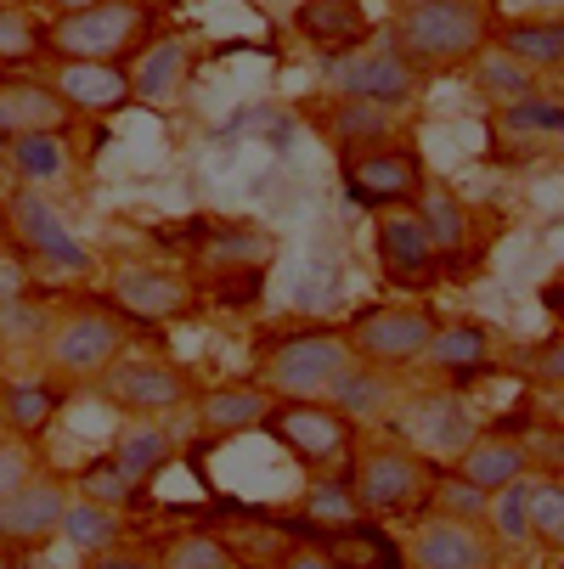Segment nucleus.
Here are the masks:
<instances>
[{
  "label": "nucleus",
  "mask_w": 564,
  "mask_h": 569,
  "mask_svg": "<svg viewBox=\"0 0 564 569\" xmlns=\"http://www.w3.org/2000/svg\"><path fill=\"white\" fill-rule=\"evenodd\" d=\"M328 541H334V563L339 569H407V552H400L389 541V530L373 525V519H356V525L334 530Z\"/></svg>",
  "instance_id": "31"
},
{
  "label": "nucleus",
  "mask_w": 564,
  "mask_h": 569,
  "mask_svg": "<svg viewBox=\"0 0 564 569\" xmlns=\"http://www.w3.org/2000/svg\"><path fill=\"white\" fill-rule=\"evenodd\" d=\"M339 181L350 192L356 209H407L424 187V164L413 158L407 141H373V147H350L339 152Z\"/></svg>",
  "instance_id": "4"
},
{
  "label": "nucleus",
  "mask_w": 564,
  "mask_h": 569,
  "mask_svg": "<svg viewBox=\"0 0 564 569\" xmlns=\"http://www.w3.org/2000/svg\"><path fill=\"white\" fill-rule=\"evenodd\" d=\"M57 536H68V547H79V552H108V547L125 536V513L79 497V502H68V513H62Z\"/></svg>",
  "instance_id": "33"
},
{
  "label": "nucleus",
  "mask_w": 564,
  "mask_h": 569,
  "mask_svg": "<svg viewBox=\"0 0 564 569\" xmlns=\"http://www.w3.org/2000/svg\"><path fill=\"white\" fill-rule=\"evenodd\" d=\"M7 226H12V237L23 242V254H34V260H46V266H57V271H73V277L91 271L86 242L68 231V220H62L40 192L18 187V192L7 198Z\"/></svg>",
  "instance_id": "11"
},
{
  "label": "nucleus",
  "mask_w": 564,
  "mask_h": 569,
  "mask_svg": "<svg viewBox=\"0 0 564 569\" xmlns=\"http://www.w3.org/2000/svg\"><path fill=\"white\" fill-rule=\"evenodd\" d=\"M51 91L62 97V108L73 113H125L136 102L130 91V68L125 62H57V79H51Z\"/></svg>",
  "instance_id": "15"
},
{
  "label": "nucleus",
  "mask_w": 564,
  "mask_h": 569,
  "mask_svg": "<svg viewBox=\"0 0 564 569\" xmlns=\"http://www.w3.org/2000/svg\"><path fill=\"white\" fill-rule=\"evenodd\" d=\"M192 57V46L181 40V34H165V40H152L147 46V57H141V68L130 73V91H136V102H170L176 91H181V79H187V62Z\"/></svg>",
  "instance_id": "25"
},
{
  "label": "nucleus",
  "mask_w": 564,
  "mask_h": 569,
  "mask_svg": "<svg viewBox=\"0 0 564 569\" xmlns=\"http://www.w3.org/2000/svg\"><path fill=\"white\" fill-rule=\"evenodd\" d=\"M97 395L125 406L136 418H158V412H176V406L192 400V383L181 367L170 361H152V356H119L97 372Z\"/></svg>",
  "instance_id": "8"
},
{
  "label": "nucleus",
  "mask_w": 564,
  "mask_h": 569,
  "mask_svg": "<svg viewBox=\"0 0 564 569\" xmlns=\"http://www.w3.org/2000/svg\"><path fill=\"white\" fill-rule=\"evenodd\" d=\"M0 412H7L12 435H46V423L57 418V389H46L34 378H18V383L0 389Z\"/></svg>",
  "instance_id": "35"
},
{
  "label": "nucleus",
  "mask_w": 564,
  "mask_h": 569,
  "mask_svg": "<svg viewBox=\"0 0 564 569\" xmlns=\"http://www.w3.org/2000/svg\"><path fill=\"white\" fill-rule=\"evenodd\" d=\"M294 462H305V468H334L345 451H350V440H356V423L345 418V412H334L328 400H277L271 412H266V423H260Z\"/></svg>",
  "instance_id": "5"
},
{
  "label": "nucleus",
  "mask_w": 564,
  "mask_h": 569,
  "mask_svg": "<svg viewBox=\"0 0 564 569\" xmlns=\"http://www.w3.org/2000/svg\"><path fill=\"white\" fill-rule=\"evenodd\" d=\"M277 406V395L266 383H220L198 395V429L204 435H249L266 423V412Z\"/></svg>",
  "instance_id": "22"
},
{
  "label": "nucleus",
  "mask_w": 564,
  "mask_h": 569,
  "mask_svg": "<svg viewBox=\"0 0 564 569\" xmlns=\"http://www.w3.org/2000/svg\"><path fill=\"white\" fill-rule=\"evenodd\" d=\"M429 333H435V316H429L424 305H378V310H367V316L350 321V333H345V339H350L356 361H373V367H407V361L424 356Z\"/></svg>",
  "instance_id": "9"
},
{
  "label": "nucleus",
  "mask_w": 564,
  "mask_h": 569,
  "mask_svg": "<svg viewBox=\"0 0 564 569\" xmlns=\"http://www.w3.org/2000/svg\"><path fill=\"white\" fill-rule=\"evenodd\" d=\"M255 7H260V0H255Z\"/></svg>",
  "instance_id": "52"
},
{
  "label": "nucleus",
  "mask_w": 564,
  "mask_h": 569,
  "mask_svg": "<svg viewBox=\"0 0 564 569\" xmlns=\"http://www.w3.org/2000/svg\"><path fill=\"white\" fill-rule=\"evenodd\" d=\"M108 457H113L136 485H152L158 473L176 462V435H170V423H130V429H119V440H113Z\"/></svg>",
  "instance_id": "27"
},
{
  "label": "nucleus",
  "mask_w": 564,
  "mask_h": 569,
  "mask_svg": "<svg viewBox=\"0 0 564 569\" xmlns=\"http://www.w3.org/2000/svg\"><path fill=\"white\" fill-rule=\"evenodd\" d=\"M7 563H12V558H7V541H0V569H7Z\"/></svg>",
  "instance_id": "50"
},
{
  "label": "nucleus",
  "mask_w": 564,
  "mask_h": 569,
  "mask_svg": "<svg viewBox=\"0 0 564 569\" xmlns=\"http://www.w3.org/2000/svg\"><path fill=\"white\" fill-rule=\"evenodd\" d=\"M204 260L220 271V277H244V271H271L277 260V242L266 226H249V220H226V226H209V242H204Z\"/></svg>",
  "instance_id": "23"
},
{
  "label": "nucleus",
  "mask_w": 564,
  "mask_h": 569,
  "mask_svg": "<svg viewBox=\"0 0 564 569\" xmlns=\"http://www.w3.org/2000/svg\"><path fill=\"white\" fill-rule=\"evenodd\" d=\"M531 541L564 547V485L558 479H536L531 485Z\"/></svg>",
  "instance_id": "41"
},
{
  "label": "nucleus",
  "mask_w": 564,
  "mask_h": 569,
  "mask_svg": "<svg viewBox=\"0 0 564 569\" xmlns=\"http://www.w3.org/2000/svg\"><path fill=\"white\" fill-rule=\"evenodd\" d=\"M125 321L113 310H73L46 333V356L68 378H97L108 361L125 356Z\"/></svg>",
  "instance_id": "10"
},
{
  "label": "nucleus",
  "mask_w": 564,
  "mask_h": 569,
  "mask_svg": "<svg viewBox=\"0 0 564 569\" xmlns=\"http://www.w3.org/2000/svg\"><path fill=\"white\" fill-rule=\"evenodd\" d=\"M108 299L136 321H181L192 310L187 277H176L165 266H119L108 282Z\"/></svg>",
  "instance_id": "13"
},
{
  "label": "nucleus",
  "mask_w": 564,
  "mask_h": 569,
  "mask_svg": "<svg viewBox=\"0 0 564 569\" xmlns=\"http://www.w3.org/2000/svg\"><path fill=\"white\" fill-rule=\"evenodd\" d=\"M400 429H407V440H413V451H418V457H446V462H452L474 435H479L474 406H468L457 389L418 395V400L407 406V418H400Z\"/></svg>",
  "instance_id": "12"
},
{
  "label": "nucleus",
  "mask_w": 564,
  "mask_h": 569,
  "mask_svg": "<svg viewBox=\"0 0 564 569\" xmlns=\"http://www.w3.org/2000/svg\"><path fill=\"white\" fill-rule=\"evenodd\" d=\"M486 519H492V530L508 547L531 541V479H514V485H503V491H492L486 497Z\"/></svg>",
  "instance_id": "38"
},
{
  "label": "nucleus",
  "mask_w": 564,
  "mask_h": 569,
  "mask_svg": "<svg viewBox=\"0 0 564 569\" xmlns=\"http://www.w3.org/2000/svg\"><path fill=\"white\" fill-rule=\"evenodd\" d=\"M299 513H305V525H310V530H321V536H334V530H345V525L367 519V513L356 508L350 473H316V479L305 485V502H299Z\"/></svg>",
  "instance_id": "32"
},
{
  "label": "nucleus",
  "mask_w": 564,
  "mask_h": 569,
  "mask_svg": "<svg viewBox=\"0 0 564 569\" xmlns=\"http://www.w3.org/2000/svg\"><path fill=\"white\" fill-rule=\"evenodd\" d=\"M497 147L508 158H531V147H553L564 136V102L547 97V91H531V97H514V102H497Z\"/></svg>",
  "instance_id": "17"
},
{
  "label": "nucleus",
  "mask_w": 564,
  "mask_h": 569,
  "mask_svg": "<svg viewBox=\"0 0 564 569\" xmlns=\"http://www.w3.org/2000/svg\"><path fill=\"white\" fill-rule=\"evenodd\" d=\"M525 367H531L536 383H558V378H564V345H558V333H553L536 356H525Z\"/></svg>",
  "instance_id": "45"
},
{
  "label": "nucleus",
  "mask_w": 564,
  "mask_h": 569,
  "mask_svg": "<svg viewBox=\"0 0 564 569\" xmlns=\"http://www.w3.org/2000/svg\"><path fill=\"white\" fill-rule=\"evenodd\" d=\"M147 29V0H86L73 12H57L51 46L62 62H113Z\"/></svg>",
  "instance_id": "2"
},
{
  "label": "nucleus",
  "mask_w": 564,
  "mask_h": 569,
  "mask_svg": "<svg viewBox=\"0 0 564 569\" xmlns=\"http://www.w3.org/2000/svg\"><path fill=\"white\" fill-rule=\"evenodd\" d=\"M424 502H435V519H457V525H479V519H486V491H474V485L457 479V473H441L424 491Z\"/></svg>",
  "instance_id": "40"
},
{
  "label": "nucleus",
  "mask_w": 564,
  "mask_h": 569,
  "mask_svg": "<svg viewBox=\"0 0 564 569\" xmlns=\"http://www.w3.org/2000/svg\"><path fill=\"white\" fill-rule=\"evenodd\" d=\"M86 569H165L152 552H119V547H108V552H97Z\"/></svg>",
  "instance_id": "46"
},
{
  "label": "nucleus",
  "mask_w": 564,
  "mask_h": 569,
  "mask_svg": "<svg viewBox=\"0 0 564 569\" xmlns=\"http://www.w3.org/2000/svg\"><path fill=\"white\" fill-rule=\"evenodd\" d=\"M0 435H7V412H0Z\"/></svg>",
  "instance_id": "51"
},
{
  "label": "nucleus",
  "mask_w": 564,
  "mask_h": 569,
  "mask_svg": "<svg viewBox=\"0 0 564 569\" xmlns=\"http://www.w3.org/2000/svg\"><path fill=\"white\" fill-rule=\"evenodd\" d=\"M165 569H231V547L220 536H204V530H187V536H170L165 552H158Z\"/></svg>",
  "instance_id": "39"
},
{
  "label": "nucleus",
  "mask_w": 564,
  "mask_h": 569,
  "mask_svg": "<svg viewBox=\"0 0 564 569\" xmlns=\"http://www.w3.org/2000/svg\"><path fill=\"white\" fill-rule=\"evenodd\" d=\"M413 214L424 220L435 254H457L463 242H468V209H463V198L446 181H424L418 198H413Z\"/></svg>",
  "instance_id": "30"
},
{
  "label": "nucleus",
  "mask_w": 564,
  "mask_h": 569,
  "mask_svg": "<svg viewBox=\"0 0 564 569\" xmlns=\"http://www.w3.org/2000/svg\"><path fill=\"white\" fill-rule=\"evenodd\" d=\"M468 68H474V86L486 91L492 102H514V97H531L536 91V73L531 68H520L508 51H497V46H486V51H474L468 57Z\"/></svg>",
  "instance_id": "36"
},
{
  "label": "nucleus",
  "mask_w": 564,
  "mask_h": 569,
  "mask_svg": "<svg viewBox=\"0 0 564 569\" xmlns=\"http://www.w3.org/2000/svg\"><path fill=\"white\" fill-rule=\"evenodd\" d=\"M424 356L457 383V389H468L474 378H486L497 361H492V328L486 321H435V333H429V345H424Z\"/></svg>",
  "instance_id": "21"
},
{
  "label": "nucleus",
  "mask_w": 564,
  "mask_h": 569,
  "mask_svg": "<svg viewBox=\"0 0 564 569\" xmlns=\"http://www.w3.org/2000/svg\"><path fill=\"white\" fill-rule=\"evenodd\" d=\"M68 108L51 86H34V79H7L0 86V141L29 136V130H62Z\"/></svg>",
  "instance_id": "24"
},
{
  "label": "nucleus",
  "mask_w": 564,
  "mask_h": 569,
  "mask_svg": "<svg viewBox=\"0 0 564 569\" xmlns=\"http://www.w3.org/2000/svg\"><path fill=\"white\" fill-rule=\"evenodd\" d=\"M389 130H395V113H389V108L350 102V97H339V113L328 119V136L339 141V152H350V147H373V141H389Z\"/></svg>",
  "instance_id": "37"
},
{
  "label": "nucleus",
  "mask_w": 564,
  "mask_h": 569,
  "mask_svg": "<svg viewBox=\"0 0 564 569\" xmlns=\"http://www.w3.org/2000/svg\"><path fill=\"white\" fill-rule=\"evenodd\" d=\"M389 378H384V367H373V361H350L334 383H328V406L334 412H345L350 423H367V418H384L389 412Z\"/></svg>",
  "instance_id": "28"
},
{
  "label": "nucleus",
  "mask_w": 564,
  "mask_h": 569,
  "mask_svg": "<svg viewBox=\"0 0 564 569\" xmlns=\"http://www.w3.org/2000/svg\"><path fill=\"white\" fill-rule=\"evenodd\" d=\"M525 468H531V446L525 440H514V435H474L457 457H452V473L457 479H468L474 491H503V485H514V479H525Z\"/></svg>",
  "instance_id": "19"
},
{
  "label": "nucleus",
  "mask_w": 564,
  "mask_h": 569,
  "mask_svg": "<svg viewBox=\"0 0 564 569\" xmlns=\"http://www.w3.org/2000/svg\"><path fill=\"white\" fill-rule=\"evenodd\" d=\"M356 361L350 339L334 333V328H310V333H294L283 339L271 356H266V389L277 400H321L328 383Z\"/></svg>",
  "instance_id": "3"
},
{
  "label": "nucleus",
  "mask_w": 564,
  "mask_h": 569,
  "mask_svg": "<svg viewBox=\"0 0 564 569\" xmlns=\"http://www.w3.org/2000/svg\"><path fill=\"white\" fill-rule=\"evenodd\" d=\"M492 46V12L479 0H400L395 51L413 68H457Z\"/></svg>",
  "instance_id": "1"
},
{
  "label": "nucleus",
  "mask_w": 564,
  "mask_h": 569,
  "mask_svg": "<svg viewBox=\"0 0 564 569\" xmlns=\"http://www.w3.org/2000/svg\"><path fill=\"white\" fill-rule=\"evenodd\" d=\"M7 164L18 170V181L46 187V181H62V176H68L73 147H68L62 130H29V136H12V141H7Z\"/></svg>",
  "instance_id": "29"
},
{
  "label": "nucleus",
  "mask_w": 564,
  "mask_h": 569,
  "mask_svg": "<svg viewBox=\"0 0 564 569\" xmlns=\"http://www.w3.org/2000/svg\"><path fill=\"white\" fill-rule=\"evenodd\" d=\"M29 473H34V451H29L23 440H7V435H0V497H12Z\"/></svg>",
  "instance_id": "44"
},
{
  "label": "nucleus",
  "mask_w": 564,
  "mask_h": 569,
  "mask_svg": "<svg viewBox=\"0 0 564 569\" xmlns=\"http://www.w3.org/2000/svg\"><path fill=\"white\" fill-rule=\"evenodd\" d=\"M407 563L413 569H492V547L474 525H457V519H424L413 530V547H407Z\"/></svg>",
  "instance_id": "18"
},
{
  "label": "nucleus",
  "mask_w": 564,
  "mask_h": 569,
  "mask_svg": "<svg viewBox=\"0 0 564 569\" xmlns=\"http://www.w3.org/2000/svg\"><path fill=\"white\" fill-rule=\"evenodd\" d=\"M294 29H299L316 51L339 57V51L367 46L373 18H367L362 0H299V7H294Z\"/></svg>",
  "instance_id": "20"
},
{
  "label": "nucleus",
  "mask_w": 564,
  "mask_h": 569,
  "mask_svg": "<svg viewBox=\"0 0 564 569\" xmlns=\"http://www.w3.org/2000/svg\"><path fill=\"white\" fill-rule=\"evenodd\" d=\"M68 513V485L62 479H23L12 497H0V541L7 547H40L57 536Z\"/></svg>",
  "instance_id": "14"
},
{
  "label": "nucleus",
  "mask_w": 564,
  "mask_h": 569,
  "mask_svg": "<svg viewBox=\"0 0 564 569\" xmlns=\"http://www.w3.org/2000/svg\"><path fill=\"white\" fill-rule=\"evenodd\" d=\"M51 333V321L34 299H12V305H0V339L7 345H23V339H40Z\"/></svg>",
  "instance_id": "42"
},
{
  "label": "nucleus",
  "mask_w": 564,
  "mask_h": 569,
  "mask_svg": "<svg viewBox=\"0 0 564 569\" xmlns=\"http://www.w3.org/2000/svg\"><path fill=\"white\" fill-rule=\"evenodd\" d=\"M283 569H339V563H334V558H321V552H294Z\"/></svg>",
  "instance_id": "48"
},
{
  "label": "nucleus",
  "mask_w": 564,
  "mask_h": 569,
  "mask_svg": "<svg viewBox=\"0 0 564 569\" xmlns=\"http://www.w3.org/2000/svg\"><path fill=\"white\" fill-rule=\"evenodd\" d=\"M373 249H378V266H384L395 282H424V277L435 271V260H441L435 242H429V231H424V220L413 214V203L378 214Z\"/></svg>",
  "instance_id": "16"
},
{
  "label": "nucleus",
  "mask_w": 564,
  "mask_h": 569,
  "mask_svg": "<svg viewBox=\"0 0 564 569\" xmlns=\"http://www.w3.org/2000/svg\"><path fill=\"white\" fill-rule=\"evenodd\" d=\"M328 86L350 102H373V108L395 113L418 97V68L395 51V40H378V46H356V51L328 57Z\"/></svg>",
  "instance_id": "7"
},
{
  "label": "nucleus",
  "mask_w": 564,
  "mask_h": 569,
  "mask_svg": "<svg viewBox=\"0 0 564 569\" xmlns=\"http://www.w3.org/2000/svg\"><path fill=\"white\" fill-rule=\"evenodd\" d=\"M40 46V29H34V18L29 12H18V7H7L0 0V62H12V57H29Z\"/></svg>",
  "instance_id": "43"
},
{
  "label": "nucleus",
  "mask_w": 564,
  "mask_h": 569,
  "mask_svg": "<svg viewBox=\"0 0 564 569\" xmlns=\"http://www.w3.org/2000/svg\"><path fill=\"white\" fill-rule=\"evenodd\" d=\"M350 491L367 519H389V513H407L424 502L429 468L413 446H367L350 468Z\"/></svg>",
  "instance_id": "6"
},
{
  "label": "nucleus",
  "mask_w": 564,
  "mask_h": 569,
  "mask_svg": "<svg viewBox=\"0 0 564 569\" xmlns=\"http://www.w3.org/2000/svg\"><path fill=\"white\" fill-rule=\"evenodd\" d=\"M51 7H62V12H73V7H86V0H51Z\"/></svg>",
  "instance_id": "49"
},
{
  "label": "nucleus",
  "mask_w": 564,
  "mask_h": 569,
  "mask_svg": "<svg viewBox=\"0 0 564 569\" xmlns=\"http://www.w3.org/2000/svg\"><path fill=\"white\" fill-rule=\"evenodd\" d=\"M73 491L79 497H86V502H102V508H136L141 497H147V485H136L113 457H97V462H86V468H79L73 473Z\"/></svg>",
  "instance_id": "34"
},
{
  "label": "nucleus",
  "mask_w": 564,
  "mask_h": 569,
  "mask_svg": "<svg viewBox=\"0 0 564 569\" xmlns=\"http://www.w3.org/2000/svg\"><path fill=\"white\" fill-rule=\"evenodd\" d=\"M23 288H29L23 266H18V260H0V305H12V299H23Z\"/></svg>",
  "instance_id": "47"
},
{
  "label": "nucleus",
  "mask_w": 564,
  "mask_h": 569,
  "mask_svg": "<svg viewBox=\"0 0 564 569\" xmlns=\"http://www.w3.org/2000/svg\"><path fill=\"white\" fill-rule=\"evenodd\" d=\"M497 51H508L520 68H531L536 79L553 73L564 62V23L558 18H520L497 29Z\"/></svg>",
  "instance_id": "26"
}]
</instances>
